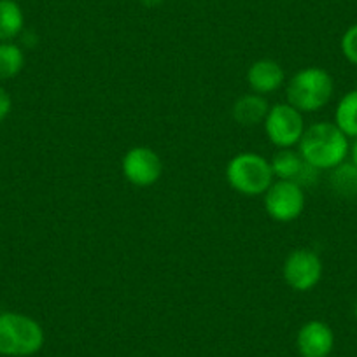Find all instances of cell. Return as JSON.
Segmentation results:
<instances>
[{
    "label": "cell",
    "instance_id": "1",
    "mask_svg": "<svg viewBox=\"0 0 357 357\" xmlns=\"http://www.w3.org/2000/svg\"><path fill=\"white\" fill-rule=\"evenodd\" d=\"M350 139L333 121H319L307 126L298 153L315 170H333L347 161Z\"/></svg>",
    "mask_w": 357,
    "mask_h": 357
},
{
    "label": "cell",
    "instance_id": "2",
    "mask_svg": "<svg viewBox=\"0 0 357 357\" xmlns=\"http://www.w3.org/2000/svg\"><path fill=\"white\" fill-rule=\"evenodd\" d=\"M335 95V79L321 67H307L298 70L287 81V104L303 114L319 112L331 102Z\"/></svg>",
    "mask_w": 357,
    "mask_h": 357
},
{
    "label": "cell",
    "instance_id": "3",
    "mask_svg": "<svg viewBox=\"0 0 357 357\" xmlns=\"http://www.w3.org/2000/svg\"><path fill=\"white\" fill-rule=\"evenodd\" d=\"M46 335L33 317L20 312L0 314V356L30 357L40 352Z\"/></svg>",
    "mask_w": 357,
    "mask_h": 357
},
{
    "label": "cell",
    "instance_id": "4",
    "mask_svg": "<svg viewBox=\"0 0 357 357\" xmlns=\"http://www.w3.org/2000/svg\"><path fill=\"white\" fill-rule=\"evenodd\" d=\"M226 181L243 197H261L275 181L272 165L257 153H240L226 167Z\"/></svg>",
    "mask_w": 357,
    "mask_h": 357
},
{
    "label": "cell",
    "instance_id": "5",
    "mask_svg": "<svg viewBox=\"0 0 357 357\" xmlns=\"http://www.w3.org/2000/svg\"><path fill=\"white\" fill-rule=\"evenodd\" d=\"M263 125L268 140L277 149H291V147L298 146L307 130L303 112H300L287 102L270 105V111H268Z\"/></svg>",
    "mask_w": 357,
    "mask_h": 357
},
{
    "label": "cell",
    "instance_id": "6",
    "mask_svg": "<svg viewBox=\"0 0 357 357\" xmlns=\"http://www.w3.org/2000/svg\"><path fill=\"white\" fill-rule=\"evenodd\" d=\"M305 190L291 181L275 178L264 193V211L277 222H291L300 218L305 211Z\"/></svg>",
    "mask_w": 357,
    "mask_h": 357
},
{
    "label": "cell",
    "instance_id": "7",
    "mask_svg": "<svg viewBox=\"0 0 357 357\" xmlns=\"http://www.w3.org/2000/svg\"><path fill=\"white\" fill-rule=\"evenodd\" d=\"M322 259L310 249H296L286 257L282 275L287 286L296 293H308L322 279Z\"/></svg>",
    "mask_w": 357,
    "mask_h": 357
},
{
    "label": "cell",
    "instance_id": "8",
    "mask_svg": "<svg viewBox=\"0 0 357 357\" xmlns=\"http://www.w3.org/2000/svg\"><path fill=\"white\" fill-rule=\"evenodd\" d=\"M123 175L137 188L154 186L163 174V161L160 154L147 146L132 147L123 156Z\"/></svg>",
    "mask_w": 357,
    "mask_h": 357
},
{
    "label": "cell",
    "instance_id": "9",
    "mask_svg": "<svg viewBox=\"0 0 357 357\" xmlns=\"http://www.w3.org/2000/svg\"><path fill=\"white\" fill-rule=\"evenodd\" d=\"M270 165H272L275 178L291 181V183L300 184L301 188L312 186L315 183V178H317L319 170L310 167L298 151H293V147L277 151L272 160H270Z\"/></svg>",
    "mask_w": 357,
    "mask_h": 357
},
{
    "label": "cell",
    "instance_id": "10",
    "mask_svg": "<svg viewBox=\"0 0 357 357\" xmlns=\"http://www.w3.org/2000/svg\"><path fill=\"white\" fill-rule=\"evenodd\" d=\"M296 349L300 357H329L335 349V333L322 321L305 322L298 331Z\"/></svg>",
    "mask_w": 357,
    "mask_h": 357
},
{
    "label": "cell",
    "instance_id": "11",
    "mask_svg": "<svg viewBox=\"0 0 357 357\" xmlns=\"http://www.w3.org/2000/svg\"><path fill=\"white\" fill-rule=\"evenodd\" d=\"M286 82V72L282 65L275 60H257L247 70V84L252 93L268 95L273 93Z\"/></svg>",
    "mask_w": 357,
    "mask_h": 357
},
{
    "label": "cell",
    "instance_id": "12",
    "mask_svg": "<svg viewBox=\"0 0 357 357\" xmlns=\"http://www.w3.org/2000/svg\"><path fill=\"white\" fill-rule=\"evenodd\" d=\"M268 111H270V104H268L263 95L247 93L242 95L233 105V119L240 126H250L252 128V126L264 123Z\"/></svg>",
    "mask_w": 357,
    "mask_h": 357
},
{
    "label": "cell",
    "instance_id": "13",
    "mask_svg": "<svg viewBox=\"0 0 357 357\" xmlns=\"http://www.w3.org/2000/svg\"><path fill=\"white\" fill-rule=\"evenodd\" d=\"M25 29V15L16 0H0V43H13Z\"/></svg>",
    "mask_w": 357,
    "mask_h": 357
},
{
    "label": "cell",
    "instance_id": "14",
    "mask_svg": "<svg viewBox=\"0 0 357 357\" xmlns=\"http://www.w3.org/2000/svg\"><path fill=\"white\" fill-rule=\"evenodd\" d=\"M335 123L349 139H357V88L340 98L335 109Z\"/></svg>",
    "mask_w": 357,
    "mask_h": 357
},
{
    "label": "cell",
    "instance_id": "15",
    "mask_svg": "<svg viewBox=\"0 0 357 357\" xmlns=\"http://www.w3.org/2000/svg\"><path fill=\"white\" fill-rule=\"evenodd\" d=\"M329 184L333 191L343 198H352L357 195V168L350 161H343L336 168H333Z\"/></svg>",
    "mask_w": 357,
    "mask_h": 357
},
{
    "label": "cell",
    "instance_id": "16",
    "mask_svg": "<svg viewBox=\"0 0 357 357\" xmlns=\"http://www.w3.org/2000/svg\"><path fill=\"white\" fill-rule=\"evenodd\" d=\"M25 67V53L15 43H0V81L16 77Z\"/></svg>",
    "mask_w": 357,
    "mask_h": 357
},
{
    "label": "cell",
    "instance_id": "17",
    "mask_svg": "<svg viewBox=\"0 0 357 357\" xmlns=\"http://www.w3.org/2000/svg\"><path fill=\"white\" fill-rule=\"evenodd\" d=\"M340 50L347 61L357 67V23L350 25L340 39Z\"/></svg>",
    "mask_w": 357,
    "mask_h": 357
},
{
    "label": "cell",
    "instance_id": "18",
    "mask_svg": "<svg viewBox=\"0 0 357 357\" xmlns=\"http://www.w3.org/2000/svg\"><path fill=\"white\" fill-rule=\"evenodd\" d=\"M13 111V98L4 86H0V121H4Z\"/></svg>",
    "mask_w": 357,
    "mask_h": 357
},
{
    "label": "cell",
    "instance_id": "19",
    "mask_svg": "<svg viewBox=\"0 0 357 357\" xmlns=\"http://www.w3.org/2000/svg\"><path fill=\"white\" fill-rule=\"evenodd\" d=\"M349 158H350V163L357 168V139H354L350 142V151H349Z\"/></svg>",
    "mask_w": 357,
    "mask_h": 357
},
{
    "label": "cell",
    "instance_id": "20",
    "mask_svg": "<svg viewBox=\"0 0 357 357\" xmlns=\"http://www.w3.org/2000/svg\"><path fill=\"white\" fill-rule=\"evenodd\" d=\"M142 2L146 6H158L161 2V0H142Z\"/></svg>",
    "mask_w": 357,
    "mask_h": 357
},
{
    "label": "cell",
    "instance_id": "21",
    "mask_svg": "<svg viewBox=\"0 0 357 357\" xmlns=\"http://www.w3.org/2000/svg\"><path fill=\"white\" fill-rule=\"evenodd\" d=\"M354 315H356V319H357V301H356V305H354Z\"/></svg>",
    "mask_w": 357,
    "mask_h": 357
}]
</instances>
